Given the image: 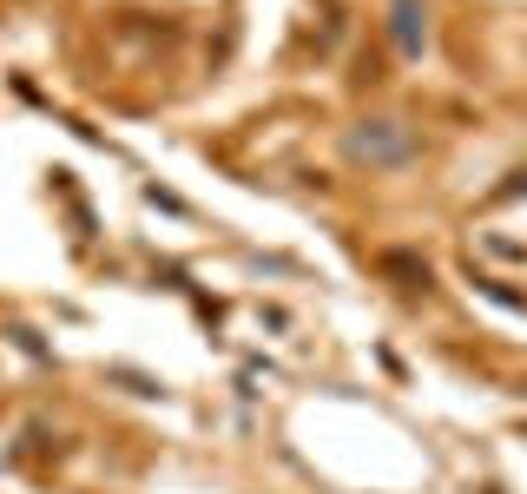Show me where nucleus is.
Instances as JSON below:
<instances>
[{
    "label": "nucleus",
    "mask_w": 527,
    "mask_h": 494,
    "mask_svg": "<svg viewBox=\"0 0 527 494\" xmlns=\"http://www.w3.org/2000/svg\"><path fill=\"white\" fill-rule=\"evenodd\" d=\"M396 47L422 53V27H416V0H396Z\"/></svg>",
    "instance_id": "1"
}]
</instances>
